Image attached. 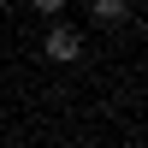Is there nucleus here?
<instances>
[{
    "instance_id": "f257e3e1",
    "label": "nucleus",
    "mask_w": 148,
    "mask_h": 148,
    "mask_svg": "<svg viewBox=\"0 0 148 148\" xmlns=\"http://www.w3.org/2000/svg\"><path fill=\"white\" fill-rule=\"evenodd\" d=\"M42 53L53 59V65H71V59L83 53V36L71 30V24H53V30H47V42H42Z\"/></svg>"
},
{
    "instance_id": "20e7f679",
    "label": "nucleus",
    "mask_w": 148,
    "mask_h": 148,
    "mask_svg": "<svg viewBox=\"0 0 148 148\" xmlns=\"http://www.w3.org/2000/svg\"><path fill=\"white\" fill-rule=\"evenodd\" d=\"M0 6H6V0H0Z\"/></svg>"
},
{
    "instance_id": "f03ea898",
    "label": "nucleus",
    "mask_w": 148,
    "mask_h": 148,
    "mask_svg": "<svg viewBox=\"0 0 148 148\" xmlns=\"http://www.w3.org/2000/svg\"><path fill=\"white\" fill-rule=\"evenodd\" d=\"M125 18H130L125 0H95V24H107V30H113V24H125Z\"/></svg>"
},
{
    "instance_id": "7ed1b4c3",
    "label": "nucleus",
    "mask_w": 148,
    "mask_h": 148,
    "mask_svg": "<svg viewBox=\"0 0 148 148\" xmlns=\"http://www.w3.org/2000/svg\"><path fill=\"white\" fill-rule=\"evenodd\" d=\"M36 12H47V18H53V12H65V0H30Z\"/></svg>"
}]
</instances>
